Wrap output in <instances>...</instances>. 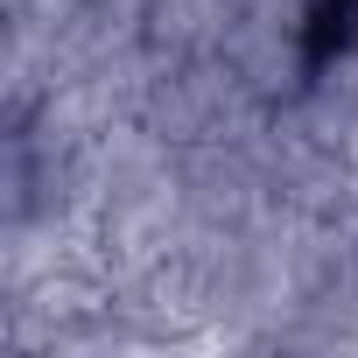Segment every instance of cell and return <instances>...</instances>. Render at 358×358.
I'll use <instances>...</instances> for the list:
<instances>
[{
  "instance_id": "obj_1",
  "label": "cell",
  "mask_w": 358,
  "mask_h": 358,
  "mask_svg": "<svg viewBox=\"0 0 358 358\" xmlns=\"http://www.w3.org/2000/svg\"><path fill=\"white\" fill-rule=\"evenodd\" d=\"M351 15H358V0H323V8H316V50H330V43H344V36L358 29Z\"/></svg>"
}]
</instances>
